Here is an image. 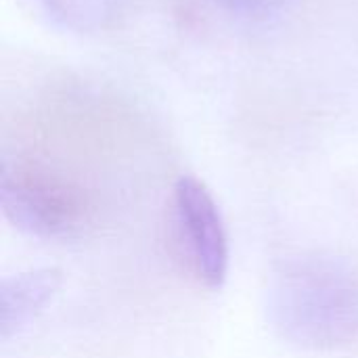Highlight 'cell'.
<instances>
[{
    "mask_svg": "<svg viewBox=\"0 0 358 358\" xmlns=\"http://www.w3.org/2000/svg\"><path fill=\"white\" fill-rule=\"evenodd\" d=\"M273 331L304 350H334L358 338V273L342 258L285 260L266 289Z\"/></svg>",
    "mask_w": 358,
    "mask_h": 358,
    "instance_id": "cell-1",
    "label": "cell"
},
{
    "mask_svg": "<svg viewBox=\"0 0 358 358\" xmlns=\"http://www.w3.org/2000/svg\"><path fill=\"white\" fill-rule=\"evenodd\" d=\"M0 203L13 227L40 239H73L92 222L88 193L65 174L38 162L2 166Z\"/></svg>",
    "mask_w": 358,
    "mask_h": 358,
    "instance_id": "cell-2",
    "label": "cell"
},
{
    "mask_svg": "<svg viewBox=\"0 0 358 358\" xmlns=\"http://www.w3.org/2000/svg\"><path fill=\"white\" fill-rule=\"evenodd\" d=\"M168 237L176 262L195 283L222 287L229 273V235L214 195L195 176H180L172 189Z\"/></svg>",
    "mask_w": 358,
    "mask_h": 358,
    "instance_id": "cell-3",
    "label": "cell"
},
{
    "mask_svg": "<svg viewBox=\"0 0 358 358\" xmlns=\"http://www.w3.org/2000/svg\"><path fill=\"white\" fill-rule=\"evenodd\" d=\"M61 287L57 268H36L6 277L0 285V336L13 338L29 325Z\"/></svg>",
    "mask_w": 358,
    "mask_h": 358,
    "instance_id": "cell-4",
    "label": "cell"
},
{
    "mask_svg": "<svg viewBox=\"0 0 358 358\" xmlns=\"http://www.w3.org/2000/svg\"><path fill=\"white\" fill-rule=\"evenodd\" d=\"M50 21L65 29L90 34L111 27L130 0H31Z\"/></svg>",
    "mask_w": 358,
    "mask_h": 358,
    "instance_id": "cell-5",
    "label": "cell"
},
{
    "mask_svg": "<svg viewBox=\"0 0 358 358\" xmlns=\"http://www.w3.org/2000/svg\"><path fill=\"white\" fill-rule=\"evenodd\" d=\"M210 2H214L220 10L233 17H241L250 21H268L289 13L300 0H210Z\"/></svg>",
    "mask_w": 358,
    "mask_h": 358,
    "instance_id": "cell-6",
    "label": "cell"
}]
</instances>
